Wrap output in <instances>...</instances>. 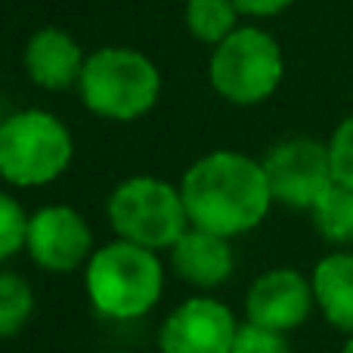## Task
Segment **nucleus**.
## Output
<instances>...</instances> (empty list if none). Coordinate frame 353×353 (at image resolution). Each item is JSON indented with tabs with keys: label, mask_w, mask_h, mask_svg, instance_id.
<instances>
[{
	"label": "nucleus",
	"mask_w": 353,
	"mask_h": 353,
	"mask_svg": "<svg viewBox=\"0 0 353 353\" xmlns=\"http://www.w3.org/2000/svg\"><path fill=\"white\" fill-rule=\"evenodd\" d=\"M180 192L189 223L223 239L261 226L273 205L263 161L232 149H217L192 161V168L183 174Z\"/></svg>",
	"instance_id": "1"
},
{
	"label": "nucleus",
	"mask_w": 353,
	"mask_h": 353,
	"mask_svg": "<svg viewBox=\"0 0 353 353\" xmlns=\"http://www.w3.org/2000/svg\"><path fill=\"white\" fill-rule=\"evenodd\" d=\"M84 288L93 310L105 319H140L161 301L165 267L152 248L109 242L93 251L84 270Z\"/></svg>",
	"instance_id": "2"
},
{
	"label": "nucleus",
	"mask_w": 353,
	"mask_h": 353,
	"mask_svg": "<svg viewBox=\"0 0 353 353\" xmlns=\"http://www.w3.org/2000/svg\"><path fill=\"white\" fill-rule=\"evenodd\" d=\"M78 90L93 115L109 121H134L159 103L161 74L140 50L103 47L87 56Z\"/></svg>",
	"instance_id": "3"
},
{
	"label": "nucleus",
	"mask_w": 353,
	"mask_h": 353,
	"mask_svg": "<svg viewBox=\"0 0 353 353\" xmlns=\"http://www.w3.org/2000/svg\"><path fill=\"white\" fill-rule=\"evenodd\" d=\"M68 128L43 109H25L0 121V176L12 186H47L72 165Z\"/></svg>",
	"instance_id": "4"
},
{
	"label": "nucleus",
	"mask_w": 353,
	"mask_h": 353,
	"mask_svg": "<svg viewBox=\"0 0 353 353\" xmlns=\"http://www.w3.org/2000/svg\"><path fill=\"white\" fill-rule=\"evenodd\" d=\"M105 211L118 239L152 251L174 248L176 239L192 226L180 189L149 174L118 183Z\"/></svg>",
	"instance_id": "5"
},
{
	"label": "nucleus",
	"mask_w": 353,
	"mask_h": 353,
	"mask_svg": "<svg viewBox=\"0 0 353 353\" xmlns=\"http://www.w3.org/2000/svg\"><path fill=\"white\" fill-rule=\"evenodd\" d=\"M285 74V59L273 34L261 28H236L220 41L208 62L211 87L236 105H257L276 93Z\"/></svg>",
	"instance_id": "6"
},
{
	"label": "nucleus",
	"mask_w": 353,
	"mask_h": 353,
	"mask_svg": "<svg viewBox=\"0 0 353 353\" xmlns=\"http://www.w3.org/2000/svg\"><path fill=\"white\" fill-rule=\"evenodd\" d=\"M263 171L273 201L285 208H298V211H310L323 192L335 183L332 176V159L329 146L316 140H285L273 146L263 159Z\"/></svg>",
	"instance_id": "7"
},
{
	"label": "nucleus",
	"mask_w": 353,
	"mask_h": 353,
	"mask_svg": "<svg viewBox=\"0 0 353 353\" xmlns=\"http://www.w3.org/2000/svg\"><path fill=\"white\" fill-rule=\"evenodd\" d=\"M31 261L47 273H72L93 254V232L87 220L68 205L41 208L28 217L25 236Z\"/></svg>",
	"instance_id": "8"
},
{
	"label": "nucleus",
	"mask_w": 353,
	"mask_h": 353,
	"mask_svg": "<svg viewBox=\"0 0 353 353\" xmlns=\"http://www.w3.org/2000/svg\"><path fill=\"white\" fill-rule=\"evenodd\" d=\"M239 323L214 298H189L165 319L159 332L161 353H230Z\"/></svg>",
	"instance_id": "9"
},
{
	"label": "nucleus",
	"mask_w": 353,
	"mask_h": 353,
	"mask_svg": "<svg viewBox=\"0 0 353 353\" xmlns=\"http://www.w3.org/2000/svg\"><path fill=\"white\" fill-rule=\"evenodd\" d=\"M313 307H316L313 282L288 267L261 273L251 282L248 298H245L248 323L279 332V335H288L298 325H304Z\"/></svg>",
	"instance_id": "10"
},
{
	"label": "nucleus",
	"mask_w": 353,
	"mask_h": 353,
	"mask_svg": "<svg viewBox=\"0 0 353 353\" xmlns=\"http://www.w3.org/2000/svg\"><path fill=\"white\" fill-rule=\"evenodd\" d=\"M84 50L62 28H41L31 34L25 47V72L43 90H68L81 81L84 72Z\"/></svg>",
	"instance_id": "11"
},
{
	"label": "nucleus",
	"mask_w": 353,
	"mask_h": 353,
	"mask_svg": "<svg viewBox=\"0 0 353 353\" xmlns=\"http://www.w3.org/2000/svg\"><path fill=\"white\" fill-rule=\"evenodd\" d=\"M171 267L183 282H192L199 288H217L230 282L236 261H232L230 239L189 226L171 248Z\"/></svg>",
	"instance_id": "12"
},
{
	"label": "nucleus",
	"mask_w": 353,
	"mask_h": 353,
	"mask_svg": "<svg viewBox=\"0 0 353 353\" xmlns=\"http://www.w3.org/2000/svg\"><path fill=\"white\" fill-rule=\"evenodd\" d=\"M313 294H316V307L329 325H335L344 335H353V254L347 251H335L325 254L316 263L310 276Z\"/></svg>",
	"instance_id": "13"
},
{
	"label": "nucleus",
	"mask_w": 353,
	"mask_h": 353,
	"mask_svg": "<svg viewBox=\"0 0 353 353\" xmlns=\"http://www.w3.org/2000/svg\"><path fill=\"white\" fill-rule=\"evenodd\" d=\"M316 232L332 245L353 242V189L332 183L323 192V199L310 208Z\"/></svg>",
	"instance_id": "14"
},
{
	"label": "nucleus",
	"mask_w": 353,
	"mask_h": 353,
	"mask_svg": "<svg viewBox=\"0 0 353 353\" xmlns=\"http://www.w3.org/2000/svg\"><path fill=\"white\" fill-rule=\"evenodd\" d=\"M239 16L242 12L232 0H186V28L201 43L217 47L220 41H226L236 31Z\"/></svg>",
	"instance_id": "15"
},
{
	"label": "nucleus",
	"mask_w": 353,
	"mask_h": 353,
	"mask_svg": "<svg viewBox=\"0 0 353 353\" xmlns=\"http://www.w3.org/2000/svg\"><path fill=\"white\" fill-rule=\"evenodd\" d=\"M34 310L31 285L16 273H0V338H12L22 332Z\"/></svg>",
	"instance_id": "16"
},
{
	"label": "nucleus",
	"mask_w": 353,
	"mask_h": 353,
	"mask_svg": "<svg viewBox=\"0 0 353 353\" xmlns=\"http://www.w3.org/2000/svg\"><path fill=\"white\" fill-rule=\"evenodd\" d=\"M25 236H28V217L19 208L12 195L0 192V261L12 257L19 248H25Z\"/></svg>",
	"instance_id": "17"
},
{
	"label": "nucleus",
	"mask_w": 353,
	"mask_h": 353,
	"mask_svg": "<svg viewBox=\"0 0 353 353\" xmlns=\"http://www.w3.org/2000/svg\"><path fill=\"white\" fill-rule=\"evenodd\" d=\"M329 159L335 183L353 189V115L344 118L329 140Z\"/></svg>",
	"instance_id": "18"
},
{
	"label": "nucleus",
	"mask_w": 353,
	"mask_h": 353,
	"mask_svg": "<svg viewBox=\"0 0 353 353\" xmlns=\"http://www.w3.org/2000/svg\"><path fill=\"white\" fill-rule=\"evenodd\" d=\"M230 353H292V347H288L285 335H279V332L245 323L239 325V335L232 341Z\"/></svg>",
	"instance_id": "19"
},
{
	"label": "nucleus",
	"mask_w": 353,
	"mask_h": 353,
	"mask_svg": "<svg viewBox=\"0 0 353 353\" xmlns=\"http://www.w3.org/2000/svg\"><path fill=\"white\" fill-rule=\"evenodd\" d=\"M236 10L242 16H257V19H267V16H279L282 10L294 3V0H232Z\"/></svg>",
	"instance_id": "20"
},
{
	"label": "nucleus",
	"mask_w": 353,
	"mask_h": 353,
	"mask_svg": "<svg viewBox=\"0 0 353 353\" xmlns=\"http://www.w3.org/2000/svg\"><path fill=\"white\" fill-rule=\"evenodd\" d=\"M341 353H353V335L347 338V344H344V350H341Z\"/></svg>",
	"instance_id": "21"
},
{
	"label": "nucleus",
	"mask_w": 353,
	"mask_h": 353,
	"mask_svg": "<svg viewBox=\"0 0 353 353\" xmlns=\"http://www.w3.org/2000/svg\"><path fill=\"white\" fill-rule=\"evenodd\" d=\"M0 121H3V118H0Z\"/></svg>",
	"instance_id": "22"
}]
</instances>
